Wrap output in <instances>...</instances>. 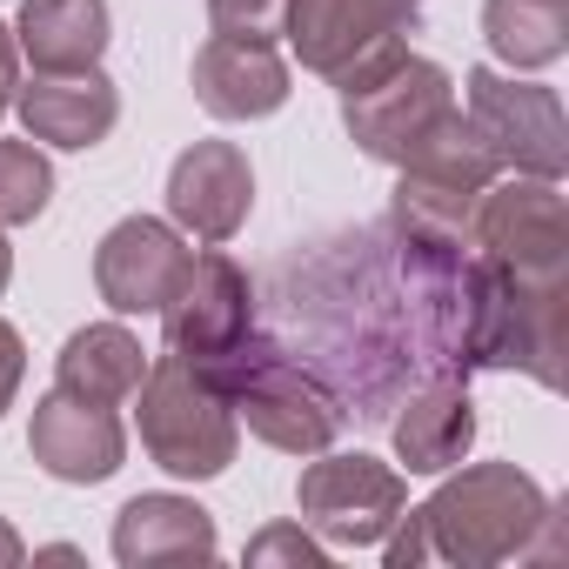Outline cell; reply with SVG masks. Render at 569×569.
Segmentation results:
<instances>
[{
  "instance_id": "1",
  "label": "cell",
  "mask_w": 569,
  "mask_h": 569,
  "mask_svg": "<svg viewBox=\"0 0 569 569\" xmlns=\"http://www.w3.org/2000/svg\"><path fill=\"white\" fill-rule=\"evenodd\" d=\"M261 289L268 336L336 396L342 422L382 429L422 382H469V241H436L382 214L296 241Z\"/></svg>"
},
{
  "instance_id": "2",
  "label": "cell",
  "mask_w": 569,
  "mask_h": 569,
  "mask_svg": "<svg viewBox=\"0 0 569 569\" xmlns=\"http://www.w3.org/2000/svg\"><path fill=\"white\" fill-rule=\"evenodd\" d=\"M382 556H389V569H416V562L496 569V562H522V556L556 562L562 556V516L529 469L469 462L422 509L396 516V529L382 536Z\"/></svg>"
},
{
  "instance_id": "3",
  "label": "cell",
  "mask_w": 569,
  "mask_h": 569,
  "mask_svg": "<svg viewBox=\"0 0 569 569\" xmlns=\"http://www.w3.org/2000/svg\"><path fill=\"white\" fill-rule=\"evenodd\" d=\"M194 369H208V382L228 396V409H234V422H248L268 449H281V456H322L336 436H342V409H336V396L281 349L261 322L234 342V349H221L214 362H194Z\"/></svg>"
},
{
  "instance_id": "4",
  "label": "cell",
  "mask_w": 569,
  "mask_h": 569,
  "mask_svg": "<svg viewBox=\"0 0 569 569\" xmlns=\"http://www.w3.org/2000/svg\"><path fill=\"white\" fill-rule=\"evenodd\" d=\"M329 88L342 94V128H349V141H356L369 161H389V168H402V161L436 134V121L456 114V81H449L436 61L409 54V41H389V48L362 54V61H356L342 81H329Z\"/></svg>"
},
{
  "instance_id": "5",
  "label": "cell",
  "mask_w": 569,
  "mask_h": 569,
  "mask_svg": "<svg viewBox=\"0 0 569 569\" xmlns=\"http://www.w3.org/2000/svg\"><path fill=\"white\" fill-rule=\"evenodd\" d=\"M134 402H141V449L154 469H168L181 482H208L234 462L241 422H234L228 396L208 382V369H194L188 356L161 349L148 362Z\"/></svg>"
},
{
  "instance_id": "6",
  "label": "cell",
  "mask_w": 569,
  "mask_h": 569,
  "mask_svg": "<svg viewBox=\"0 0 569 569\" xmlns=\"http://www.w3.org/2000/svg\"><path fill=\"white\" fill-rule=\"evenodd\" d=\"M502 174V161L482 148V134L469 128V114H442L436 134L396 168V194H389V221L436 234V241H469V214L482 201V188Z\"/></svg>"
},
{
  "instance_id": "7",
  "label": "cell",
  "mask_w": 569,
  "mask_h": 569,
  "mask_svg": "<svg viewBox=\"0 0 569 569\" xmlns=\"http://www.w3.org/2000/svg\"><path fill=\"white\" fill-rule=\"evenodd\" d=\"M469 248L516 281H569V201L556 181H489L469 214Z\"/></svg>"
},
{
  "instance_id": "8",
  "label": "cell",
  "mask_w": 569,
  "mask_h": 569,
  "mask_svg": "<svg viewBox=\"0 0 569 569\" xmlns=\"http://www.w3.org/2000/svg\"><path fill=\"white\" fill-rule=\"evenodd\" d=\"M462 101H469V128L482 134V148L502 168L536 174V181H562L569 121H562L556 88H536V81H516V74H496V68H469Z\"/></svg>"
},
{
  "instance_id": "9",
  "label": "cell",
  "mask_w": 569,
  "mask_h": 569,
  "mask_svg": "<svg viewBox=\"0 0 569 569\" xmlns=\"http://www.w3.org/2000/svg\"><path fill=\"white\" fill-rule=\"evenodd\" d=\"M296 509H302V529H316L329 549H376L396 529V516L409 509V482L402 469L362 449L356 456L322 449V462H309L296 482Z\"/></svg>"
},
{
  "instance_id": "10",
  "label": "cell",
  "mask_w": 569,
  "mask_h": 569,
  "mask_svg": "<svg viewBox=\"0 0 569 569\" xmlns=\"http://www.w3.org/2000/svg\"><path fill=\"white\" fill-rule=\"evenodd\" d=\"M188 261H194V248L181 241L174 221L128 214L94 248V289L114 316H161L174 302V289L188 281Z\"/></svg>"
},
{
  "instance_id": "11",
  "label": "cell",
  "mask_w": 569,
  "mask_h": 569,
  "mask_svg": "<svg viewBox=\"0 0 569 569\" xmlns=\"http://www.w3.org/2000/svg\"><path fill=\"white\" fill-rule=\"evenodd\" d=\"M261 322V302H254V281L234 254L208 248L188 261V281L174 289V302L161 309V336L174 356L188 362H214L221 349H234L248 329Z\"/></svg>"
},
{
  "instance_id": "12",
  "label": "cell",
  "mask_w": 569,
  "mask_h": 569,
  "mask_svg": "<svg viewBox=\"0 0 569 569\" xmlns=\"http://www.w3.org/2000/svg\"><path fill=\"white\" fill-rule=\"evenodd\" d=\"M422 0H289L281 34L296 41V61L322 81H342L362 54L416 34Z\"/></svg>"
},
{
  "instance_id": "13",
  "label": "cell",
  "mask_w": 569,
  "mask_h": 569,
  "mask_svg": "<svg viewBox=\"0 0 569 569\" xmlns=\"http://www.w3.org/2000/svg\"><path fill=\"white\" fill-rule=\"evenodd\" d=\"M254 208V168L234 141H194L168 168V221L208 248L234 241Z\"/></svg>"
},
{
  "instance_id": "14",
  "label": "cell",
  "mask_w": 569,
  "mask_h": 569,
  "mask_svg": "<svg viewBox=\"0 0 569 569\" xmlns=\"http://www.w3.org/2000/svg\"><path fill=\"white\" fill-rule=\"evenodd\" d=\"M28 456H34L54 482L88 489V482H108V476L121 469L128 429H121L114 409L81 402V396H68V389H48V396L34 402V422H28Z\"/></svg>"
},
{
  "instance_id": "15",
  "label": "cell",
  "mask_w": 569,
  "mask_h": 569,
  "mask_svg": "<svg viewBox=\"0 0 569 569\" xmlns=\"http://www.w3.org/2000/svg\"><path fill=\"white\" fill-rule=\"evenodd\" d=\"M194 101L214 121H261L289 101V61L274 54V41H234V34H208L194 48Z\"/></svg>"
},
{
  "instance_id": "16",
  "label": "cell",
  "mask_w": 569,
  "mask_h": 569,
  "mask_svg": "<svg viewBox=\"0 0 569 569\" xmlns=\"http://www.w3.org/2000/svg\"><path fill=\"white\" fill-rule=\"evenodd\" d=\"M14 108H21V128L48 148H101L121 121V88L101 74V68H81V74H34L14 88Z\"/></svg>"
},
{
  "instance_id": "17",
  "label": "cell",
  "mask_w": 569,
  "mask_h": 569,
  "mask_svg": "<svg viewBox=\"0 0 569 569\" xmlns=\"http://www.w3.org/2000/svg\"><path fill=\"white\" fill-rule=\"evenodd\" d=\"M221 536H214V516L194 502V496H134L121 502L114 516V562L121 569H174V562H214Z\"/></svg>"
},
{
  "instance_id": "18",
  "label": "cell",
  "mask_w": 569,
  "mask_h": 569,
  "mask_svg": "<svg viewBox=\"0 0 569 569\" xmlns=\"http://www.w3.org/2000/svg\"><path fill=\"white\" fill-rule=\"evenodd\" d=\"M389 436H396V456L409 462V476H442L469 456L476 442V402H469V382L462 376H436L422 382L416 396H402V409L389 416Z\"/></svg>"
},
{
  "instance_id": "19",
  "label": "cell",
  "mask_w": 569,
  "mask_h": 569,
  "mask_svg": "<svg viewBox=\"0 0 569 569\" xmlns=\"http://www.w3.org/2000/svg\"><path fill=\"white\" fill-rule=\"evenodd\" d=\"M14 48L34 74H81L108 54V0H21Z\"/></svg>"
},
{
  "instance_id": "20",
  "label": "cell",
  "mask_w": 569,
  "mask_h": 569,
  "mask_svg": "<svg viewBox=\"0 0 569 569\" xmlns=\"http://www.w3.org/2000/svg\"><path fill=\"white\" fill-rule=\"evenodd\" d=\"M141 376H148V349H141V336L121 329V322H88V329H74V336L61 342V362H54V389L81 396V402H101V409L134 402Z\"/></svg>"
},
{
  "instance_id": "21",
  "label": "cell",
  "mask_w": 569,
  "mask_h": 569,
  "mask_svg": "<svg viewBox=\"0 0 569 569\" xmlns=\"http://www.w3.org/2000/svg\"><path fill=\"white\" fill-rule=\"evenodd\" d=\"M489 54L536 74L569 54V0H482Z\"/></svg>"
},
{
  "instance_id": "22",
  "label": "cell",
  "mask_w": 569,
  "mask_h": 569,
  "mask_svg": "<svg viewBox=\"0 0 569 569\" xmlns=\"http://www.w3.org/2000/svg\"><path fill=\"white\" fill-rule=\"evenodd\" d=\"M54 201V168L34 141H0V228H28Z\"/></svg>"
},
{
  "instance_id": "23",
  "label": "cell",
  "mask_w": 569,
  "mask_h": 569,
  "mask_svg": "<svg viewBox=\"0 0 569 569\" xmlns=\"http://www.w3.org/2000/svg\"><path fill=\"white\" fill-rule=\"evenodd\" d=\"M208 21L214 34H234V41H274L281 21H289V0H208Z\"/></svg>"
},
{
  "instance_id": "24",
  "label": "cell",
  "mask_w": 569,
  "mask_h": 569,
  "mask_svg": "<svg viewBox=\"0 0 569 569\" xmlns=\"http://www.w3.org/2000/svg\"><path fill=\"white\" fill-rule=\"evenodd\" d=\"M248 562H296V569H322L329 562V542L302 522H274L261 536H248Z\"/></svg>"
},
{
  "instance_id": "25",
  "label": "cell",
  "mask_w": 569,
  "mask_h": 569,
  "mask_svg": "<svg viewBox=\"0 0 569 569\" xmlns=\"http://www.w3.org/2000/svg\"><path fill=\"white\" fill-rule=\"evenodd\" d=\"M21 376H28L21 329H14V322H0V416H8V402H14V389H21Z\"/></svg>"
},
{
  "instance_id": "26",
  "label": "cell",
  "mask_w": 569,
  "mask_h": 569,
  "mask_svg": "<svg viewBox=\"0 0 569 569\" xmlns=\"http://www.w3.org/2000/svg\"><path fill=\"white\" fill-rule=\"evenodd\" d=\"M14 88H21V48H14V28L0 21V114L14 108Z\"/></svg>"
},
{
  "instance_id": "27",
  "label": "cell",
  "mask_w": 569,
  "mask_h": 569,
  "mask_svg": "<svg viewBox=\"0 0 569 569\" xmlns=\"http://www.w3.org/2000/svg\"><path fill=\"white\" fill-rule=\"evenodd\" d=\"M14 562H28V542L14 536V522L0 516V569H14Z\"/></svg>"
},
{
  "instance_id": "28",
  "label": "cell",
  "mask_w": 569,
  "mask_h": 569,
  "mask_svg": "<svg viewBox=\"0 0 569 569\" xmlns=\"http://www.w3.org/2000/svg\"><path fill=\"white\" fill-rule=\"evenodd\" d=\"M14 281V248H8V228H0V289Z\"/></svg>"
}]
</instances>
